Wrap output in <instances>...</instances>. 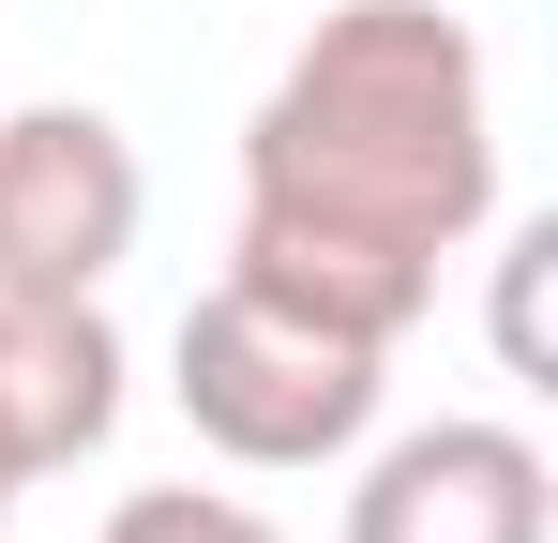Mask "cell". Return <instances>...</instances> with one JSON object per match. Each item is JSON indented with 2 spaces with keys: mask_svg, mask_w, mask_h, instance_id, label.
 Here are the masks:
<instances>
[{
  "mask_svg": "<svg viewBox=\"0 0 558 543\" xmlns=\"http://www.w3.org/2000/svg\"><path fill=\"white\" fill-rule=\"evenodd\" d=\"M136 227H151V167L106 106H15L0 121V287L15 302H106Z\"/></svg>",
  "mask_w": 558,
  "mask_h": 543,
  "instance_id": "obj_3",
  "label": "cell"
},
{
  "mask_svg": "<svg viewBox=\"0 0 558 543\" xmlns=\"http://www.w3.org/2000/svg\"><path fill=\"white\" fill-rule=\"evenodd\" d=\"M182 423L227 468H332V452L377 438V393H392V348L363 333H332V317H302L272 287H242V272H211L182 302Z\"/></svg>",
  "mask_w": 558,
  "mask_h": 543,
  "instance_id": "obj_2",
  "label": "cell"
},
{
  "mask_svg": "<svg viewBox=\"0 0 558 543\" xmlns=\"http://www.w3.org/2000/svg\"><path fill=\"white\" fill-rule=\"evenodd\" d=\"M106 543H287L272 514H242V498H196V483H151V498H121Z\"/></svg>",
  "mask_w": 558,
  "mask_h": 543,
  "instance_id": "obj_6",
  "label": "cell"
},
{
  "mask_svg": "<svg viewBox=\"0 0 558 543\" xmlns=\"http://www.w3.org/2000/svg\"><path fill=\"white\" fill-rule=\"evenodd\" d=\"M15 498H31V483H15V468H0V529H15Z\"/></svg>",
  "mask_w": 558,
  "mask_h": 543,
  "instance_id": "obj_8",
  "label": "cell"
},
{
  "mask_svg": "<svg viewBox=\"0 0 558 543\" xmlns=\"http://www.w3.org/2000/svg\"><path fill=\"white\" fill-rule=\"evenodd\" d=\"M544 257H558V227H513V242H498V362H513V377H544V317H529Z\"/></svg>",
  "mask_w": 558,
  "mask_h": 543,
  "instance_id": "obj_7",
  "label": "cell"
},
{
  "mask_svg": "<svg viewBox=\"0 0 558 543\" xmlns=\"http://www.w3.org/2000/svg\"><path fill=\"white\" fill-rule=\"evenodd\" d=\"M348 543H558V468L529 423H408L363 452Z\"/></svg>",
  "mask_w": 558,
  "mask_h": 543,
  "instance_id": "obj_4",
  "label": "cell"
},
{
  "mask_svg": "<svg viewBox=\"0 0 558 543\" xmlns=\"http://www.w3.org/2000/svg\"><path fill=\"white\" fill-rule=\"evenodd\" d=\"M121 438V333L106 302H15L0 287V468L46 483Z\"/></svg>",
  "mask_w": 558,
  "mask_h": 543,
  "instance_id": "obj_5",
  "label": "cell"
},
{
  "mask_svg": "<svg viewBox=\"0 0 558 543\" xmlns=\"http://www.w3.org/2000/svg\"><path fill=\"white\" fill-rule=\"evenodd\" d=\"M498 227V76L438 0H332L242 121V242L227 272L302 317L408 348L438 257Z\"/></svg>",
  "mask_w": 558,
  "mask_h": 543,
  "instance_id": "obj_1",
  "label": "cell"
}]
</instances>
